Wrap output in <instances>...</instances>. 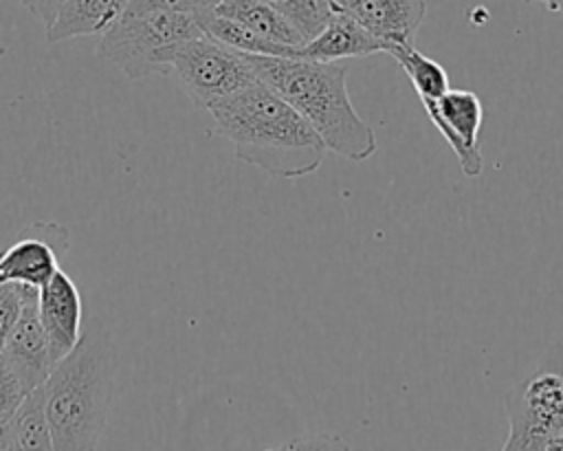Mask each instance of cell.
I'll return each mask as SVG.
<instances>
[{"instance_id":"1","label":"cell","mask_w":563,"mask_h":451,"mask_svg":"<svg viewBox=\"0 0 563 451\" xmlns=\"http://www.w3.org/2000/svg\"><path fill=\"white\" fill-rule=\"evenodd\" d=\"M235 156L279 178H303L319 169L325 143L279 92L262 79L216 101L207 110Z\"/></svg>"},{"instance_id":"2","label":"cell","mask_w":563,"mask_h":451,"mask_svg":"<svg viewBox=\"0 0 563 451\" xmlns=\"http://www.w3.org/2000/svg\"><path fill=\"white\" fill-rule=\"evenodd\" d=\"M119 354L110 328L92 317L79 343L44 381L55 449H95L108 425Z\"/></svg>"},{"instance_id":"3","label":"cell","mask_w":563,"mask_h":451,"mask_svg":"<svg viewBox=\"0 0 563 451\" xmlns=\"http://www.w3.org/2000/svg\"><path fill=\"white\" fill-rule=\"evenodd\" d=\"M249 59L257 77L310 121L330 152L354 163L376 154V134L347 95V66L273 55H249Z\"/></svg>"},{"instance_id":"4","label":"cell","mask_w":563,"mask_h":451,"mask_svg":"<svg viewBox=\"0 0 563 451\" xmlns=\"http://www.w3.org/2000/svg\"><path fill=\"white\" fill-rule=\"evenodd\" d=\"M205 35L194 13L178 11H125L106 33H101L97 53L117 66L128 79L150 75H172L176 48Z\"/></svg>"},{"instance_id":"5","label":"cell","mask_w":563,"mask_h":451,"mask_svg":"<svg viewBox=\"0 0 563 451\" xmlns=\"http://www.w3.org/2000/svg\"><path fill=\"white\" fill-rule=\"evenodd\" d=\"M504 451H545L563 431V341H552L537 367L506 394Z\"/></svg>"},{"instance_id":"6","label":"cell","mask_w":563,"mask_h":451,"mask_svg":"<svg viewBox=\"0 0 563 451\" xmlns=\"http://www.w3.org/2000/svg\"><path fill=\"white\" fill-rule=\"evenodd\" d=\"M172 75L200 110L257 81L249 53L231 48L209 35L183 42L172 57Z\"/></svg>"},{"instance_id":"7","label":"cell","mask_w":563,"mask_h":451,"mask_svg":"<svg viewBox=\"0 0 563 451\" xmlns=\"http://www.w3.org/2000/svg\"><path fill=\"white\" fill-rule=\"evenodd\" d=\"M70 233L53 220H35L18 231L15 240L0 251V284L18 282L42 288L68 253Z\"/></svg>"},{"instance_id":"8","label":"cell","mask_w":563,"mask_h":451,"mask_svg":"<svg viewBox=\"0 0 563 451\" xmlns=\"http://www.w3.org/2000/svg\"><path fill=\"white\" fill-rule=\"evenodd\" d=\"M427 117L449 143L464 176L475 178L482 174L484 158L479 152V128L484 106L473 90H446L438 101L422 103Z\"/></svg>"},{"instance_id":"9","label":"cell","mask_w":563,"mask_h":451,"mask_svg":"<svg viewBox=\"0 0 563 451\" xmlns=\"http://www.w3.org/2000/svg\"><path fill=\"white\" fill-rule=\"evenodd\" d=\"M40 319L48 341L51 359L57 363L81 339V295L77 284L57 268L53 277L40 288Z\"/></svg>"},{"instance_id":"10","label":"cell","mask_w":563,"mask_h":451,"mask_svg":"<svg viewBox=\"0 0 563 451\" xmlns=\"http://www.w3.org/2000/svg\"><path fill=\"white\" fill-rule=\"evenodd\" d=\"M37 299H40V288L31 290V295L26 297L20 319L13 326L4 348L0 350L9 359V363L13 365V370L18 372V376L22 378L29 392L40 387L48 378L55 365L51 359L44 328H42Z\"/></svg>"},{"instance_id":"11","label":"cell","mask_w":563,"mask_h":451,"mask_svg":"<svg viewBox=\"0 0 563 451\" xmlns=\"http://www.w3.org/2000/svg\"><path fill=\"white\" fill-rule=\"evenodd\" d=\"M341 11L378 37L387 53L394 44H413L427 15V0H343Z\"/></svg>"},{"instance_id":"12","label":"cell","mask_w":563,"mask_h":451,"mask_svg":"<svg viewBox=\"0 0 563 451\" xmlns=\"http://www.w3.org/2000/svg\"><path fill=\"white\" fill-rule=\"evenodd\" d=\"M385 53V44L363 29L350 13L334 11L330 22L306 44L295 48L292 57L314 62H341Z\"/></svg>"},{"instance_id":"13","label":"cell","mask_w":563,"mask_h":451,"mask_svg":"<svg viewBox=\"0 0 563 451\" xmlns=\"http://www.w3.org/2000/svg\"><path fill=\"white\" fill-rule=\"evenodd\" d=\"M130 0H66L46 26V40L51 44L70 37L101 35L106 33L128 9Z\"/></svg>"},{"instance_id":"14","label":"cell","mask_w":563,"mask_h":451,"mask_svg":"<svg viewBox=\"0 0 563 451\" xmlns=\"http://www.w3.org/2000/svg\"><path fill=\"white\" fill-rule=\"evenodd\" d=\"M213 11L249 26L271 42L286 46L306 44V37L292 26V22H288L279 11L262 0H220Z\"/></svg>"},{"instance_id":"15","label":"cell","mask_w":563,"mask_h":451,"mask_svg":"<svg viewBox=\"0 0 563 451\" xmlns=\"http://www.w3.org/2000/svg\"><path fill=\"white\" fill-rule=\"evenodd\" d=\"M11 442L13 449H55L51 420L46 411V392L44 383L31 389L24 400L18 405L13 416L9 418Z\"/></svg>"},{"instance_id":"16","label":"cell","mask_w":563,"mask_h":451,"mask_svg":"<svg viewBox=\"0 0 563 451\" xmlns=\"http://www.w3.org/2000/svg\"><path fill=\"white\" fill-rule=\"evenodd\" d=\"M205 35L231 46V48H238L242 53H249V55H273V57H292L295 55V48L297 46H286V44H277V42H271L262 35H257L255 31H251L249 26L231 20V18H224L220 13H216L213 9L211 11H202L196 15Z\"/></svg>"},{"instance_id":"17","label":"cell","mask_w":563,"mask_h":451,"mask_svg":"<svg viewBox=\"0 0 563 451\" xmlns=\"http://www.w3.org/2000/svg\"><path fill=\"white\" fill-rule=\"evenodd\" d=\"M387 53L398 62V66L409 77L420 103L438 101L449 90V75L444 66L427 55H422L413 44H394Z\"/></svg>"},{"instance_id":"18","label":"cell","mask_w":563,"mask_h":451,"mask_svg":"<svg viewBox=\"0 0 563 451\" xmlns=\"http://www.w3.org/2000/svg\"><path fill=\"white\" fill-rule=\"evenodd\" d=\"M279 11L292 26L308 40H312L334 15L332 0H262Z\"/></svg>"},{"instance_id":"19","label":"cell","mask_w":563,"mask_h":451,"mask_svg":"<svg viewBox=\"0 0 563 451\" xmlns=\"http://www.w3.org/2000/svg\"><path fill=\"white\" fill-rule=\"evenodd\" d=\"M26 394V385L22 383L9 359L0 352V418L9 420Z\"/></svg>"},{"instance_id":"20","label":"cell","mask_w":563,"mask_h":451,"mask_svg":"<svg viewBox=\"0 0 563 451\" xmlns=\"http://www.w3.org/2000/svg\"><path fill=\"white\" fill-rule=\"evenodd\" d=\"M220 0H130L125 11H178V13H202L216 9Z\"/></svg>"},{"instance_id":"21","label":"cell","mask_w":563,"mask_h":451,"mask_svg":"<svg viewBox=\"0 0 563 451\" xmlns=\"http://www.w3.org/2000/svg\"><path fill=\"white\" fill-rule=\"evenodd\" d=\"M64 2L66 0H22V7L29 9L44 26H51Z\"/></svg>"},{"instance_id":"22","label":"cell","mask_w":563,"mask_h":451,"mask_svg":"<svg viewBox=\"0 0 563 451\" xmlns=\"http://www.w3.org/2000/svg\"><path fill=\"white\" fill-rule=\"evenodd\" d=\"M2 449H13V442H11V427H9V420L7 418H0V451Z\"/></svg>"},{"instance_id":"23","label":"cell","mask_w":563,"mask_h":451,"mask_svg":"<svg viewBox=\"0 0 563 451\" xmlns=\"http://www.w3.org/2000/svg\"><path fill=\"white\" fill-rule=\"evenodd\" d=\"M526 4H543L548 7L550 11H556V13H563V0H521Z\"/></svg>"},{"instance_id":"24","label":"cell","mask_w":563,"mask_h":451,"mask_svg":"<svg viewBox=\"0 0 563 451\" xmlns=\"http://www.w3.org/2000/svg\"><path fill=\"white\" fill-rule=\"evenodd\" d=\"M548 449H563V431L548 444Z\"/></svg>"},{"instance_id":"25","label":"cell","mask_w":563,"mask_h":451,"mask_svg":"<svg viewBox=\"0 0 563 451\" xmlns=\"http://www.w3.org/2000/svg\"><path fill=\"white\" fill-rule=\"evenodd\" d=\"M4 55H7V46L0 44V57H4Z\"/></svg>"},{"instance_id":"26","label":"cell","mask_w":563,"mask_h":451,"mask_svg":"<svg viewBox=\"0 0 563 451\" xmlns=\"http://www.w3.org/2000/svg\"><path fill=\"white\" fill-rule=\"evenodd\" d=\"M334 2V7H336V11H341V4H343V0H332Z\"/></svg>"}]
</instances>
